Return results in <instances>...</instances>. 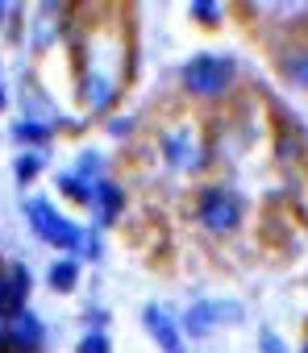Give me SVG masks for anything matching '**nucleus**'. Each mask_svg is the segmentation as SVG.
I'll return each instance as SVG.
<instances>
[{
  "label": "nucleus",
  "mask_w": 308,
  "mask_h": 353,
  "mask_svg": "<svg viewBox=\"0 0 308 353\" xmlns=\"http://www.w3.org/2000/svg\"><path fill=\"white\" fill-rule=\"evenodd\" d=\"M17 137H26V141H42V137H46V125L26 121V125H17Z\"/></svg>",
  "instance_id": "obj_13"
},
{
  "label": "nucleus",
  "mask_w": 308,
  "mask_h": 353,
  "mask_svg": "<svg viewBox=\"0 0 308 353\" xmlns=\"http://www.w3.org/2000/svg\"><path fill=\"white\" fill-rule=\"evenodd\" d=\"M304 353H308V345H304Z\"/></svg>",
  "instance_id": "obj_17"
},
{
  "label": "nucleus",
  "mask_w": 308,
  "mask_h": 353,
  "mask_svg": "<svg viewBox=\"0 0 308 353\" xmlns=\"http://www.w3.org/2000/svg\"><path fill=\"white\" fill-rule=\"evenodd\" d=\"M200 221H204L213 233H229V229H238V221H242V200L229 196V192H209V196L200 200Z\"/></svg>",
  "instance_id": "obj_3"
},
{
  "label": "nucleus",
  "mask_w": 308,
  "mask_h": 353,
  "mask_svg": "<svg viewBox=\"0 0 308 353\" xmlns=\"http://www.w3.org/2000/svg\"><path fill=\"white\" fill-rule=\"evenodd\" d=\"M146 324H150V332H154V341H159L167 353H184V341H180V332H175V324L159 312V307H146Z\"/></svg>",
  "instance_id": "obj_6"
},
{
  "label": "nucleus",
  "mask_w": 308,
  "mask_h": 353,
  "mask_svg": "<svg viewBox=\"0 0 308 353\" xmlns=\"http://www.w3.org/2000/svg\"><path fill=\"white\" fill-rule=\"evenodd\" d=\"M287 75H291L300 88H308V54H291V59H287Z\"/></svg>",
  "instance_id": "obj_10"
},
{
  "label": "nucleus",
  "mask_w": 308,
  "mask_h": 353,
  "mask_svg": "<svg viewBox=\"0 0 308 353\" xmlns=\"http://www.w3.org/2000/svg\"><path fill=\"white\" fill-rule=\"evenodd\" d=\"M26 212H30V221H34V229L50 241V245H63V250H71V245H79V229L71 225V221H63L46 200H30L26 204Z\"/></svg>",
  "instance_id": "obj_2"
},
{
  "label": "nucleus",
  "mask_w": 308,
  "mask_h": 353,
  "mask_svg": "<svg viewBox=\"0 0 308 353\" xmlns=\"http://www.w3.org/2000/svg\"><path fill=\"white\" fill-rule=\"evenodd\" d=\"M0 104H5V92H0Z\"/></svg>",
  "instance_id": "obj_16"
},
{
  "label": "nucleus",
  "mask_w": 308,
  "mask_h": 353,
  "mask_svg": "<svg viewBox=\"0 0 308 353\" xmlns=\"http://www.w3.org/2000/svg\"><path fill=\"white\" fill-rule=\"evenodd\" d=\"M262 353H283V345L275 336H262Z\"/></svg>",
  "instance_id": "obj_14"
},
{
  "label": "nucleus",
  "mask_w": 308,
  "mask_h": 353,
  "mask_svg": "<svg viewBox=\"0 0 308 353\" xmlns=\"http://www.w3.org/2000/svg\"><path fill=\"white\" fill-rule=\"evenodd\" d=\"M38 170H42V154H21L17 158V174H21V179H34Z\"/></svg>",
  "instance_id": "obj_11"
},
{
  "label": "nucleus",
  "mask_w": 308,
  "mask_h": 353,
  "mask_svg": "<svg viewBox=\"0 0 308 353\" xmlns=\"http://www.w3.org/2000/svg\"><path fill=\"white\" fill-rule=\"evenodd\" d=\"M229 79H233V63H229V59L200 54V59H192V63L184 67V83H188V92H196V96H221V92L229 88Z\"/></svg>",
  "instance_id": "obj_1"
},
{
  "label": "nucleus",
  "mask_w": 308,
  "mask_h": 353,
  "mask_svg": "<svg viewBox=\"0 0 308 353\" xmlns=\"http://www.w3.org/2000/svg\"><path fill=\"white\" fill-rule=\"evenodd\" d=\"M92 196H96V216H100V221H113L117 208H121V192H117L113 183H100Z\"/></svg>",
  "instance_id": "obj_8"
},
{
  "label": "nucleus",
  "mask_w": 308,
  "mask_h": 353,
  "mask_svg": "<svg viewBox=\"0 0 308 353\" xmlns=\"http://www.w3.org/2000/svg\"><path fill=\"white\" fill-rule=\"evenodd\" d=\"M30 295V270L21 262H0V312H21V299Z\"/></svg>",
  "instance_id": "obj_4"
},
{
  "label": "nucleus",
  "mask_w": 308,
  "mask_h": 353,
  "mask_svg": "<svg viewBox=\"0 0 308 353\" xmlns=\"http://www.w3.org/2000/svg\"><path fill=\"white\" fill-rule=\"evenodd\" d=\"M5 336H9V320H5V312H0V345H5Z\"/></svg>",
  "instance_id": "obj_15"
},
{
  "label": "nucleus",
  "mask_w": 308,
  "mask_h": 353,
  "mask_svg": "<svg viewBox=\"0 0 308 353\" xmlns=\"http://www.w3.org/2000/svg\"><path fill=\"white\" fill-rule=\"evenodd\" d=\"M75 279H79V266H75V258H63V262H55V266H50V287H59V291H71V287H75Z\"/></svg>",
  "instance_id": "obj_9"
},
{
  "label": "nucleus",
  "mask_w": 308,
  "mask_h": 353,
  "mask_svg": "<svg viewBox=\"0 0 308 353\" xmlns=\"http://www.w3.org/2000/svg\"><path fill=\"white\" fill-rule=\"evenodd\" d=\"M217 316H242V312H238V307H209V303H204V307H192V316H188V328L204 336V332L213 328V320H217Z\"/></svg>",
  "instance_id": "obj_7"
},
{
  "label": "nucleus",
  "mask_w": 308,
  "mask_h": 353,
  "mask_svg": "<svg viewBox=\"0 0 308 353\" xmlns=\"http://www.w3.org/2000/svg\"><path fill=\"white\" fill-rule=\"evenodd\" d=\"M79 353H108V336L104 332H88L79 341Z\"/></svg>",
  "instance_id": "obj_12"
},
{
  "label": "nucleus",
  "mask_w": 308,
  "mask_h": 353,
  "mask_svg": "<svg viewBox=\"0 0 308 353\" xmlns=\"http://www.w3.org/2000/svg\"><path fill=\"white\" fill-rule=\"evenodd\" d=\"M13 349H21V353H30V349H38L42 345V320L34 316V312H13V320H9V336H5Z\"/></svg>",
  "instance_id": "obj_5"
}]
</instances>
